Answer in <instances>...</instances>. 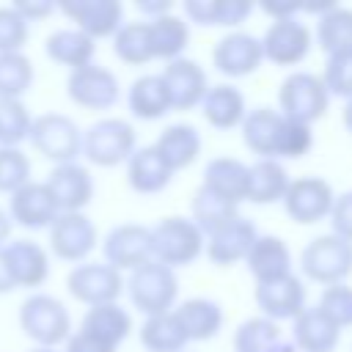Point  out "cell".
<instances>
[{
	"label": "cell",
	"instance_id": "obj_1",
	"mask_svg": "<svg viewBox=\"0 0 352 352\" xmlns=\"http://www.w3.org/2000/svg\"><path fill=\"white\" fill-rule=\"evenodd\" d=\"M19 327L36 346L55 349L72 336V316L58 297L33 292L19 305Z\"/></svg>",
	"mask_w": 352,
	"mask_h": 352
},
{
	"label": "cell",
	"instance_id": "obj_2",
	"mask_svg": "<svg viewBox=\"0 0 352 352\" xmlns=\"http://www.w3.org/2000/svg\"><path fill=\"white\" fill-rule=\"evenodd\" d=\"M124 286H126L132 305L146 316L168 314L176 302V294H179L176 272L170 267L154 261V258L140 264L138 270H132L129 278L124 280Z\"/></svg>",
	"mask_w": 352,
	"mask_h": 352
},
{
	"label": "cell",
	"instance_id": "obj_3",
	"mask_svg": "<svg viewBox=\"0 0 352 352\" xmlns=\"http://www.w3.org/2000/svg\"><path fill=\"white\" fill-rule=\"evenodd\" d=\"M28 140L52 165H66V162H77L80 157L82 129L66 113H41L33 116Z\"/></svg>",
	"mask_w": 352,
	"mask_h": 352
},
{
	"label": "cell",
	"instance_id": "obj_4",
	"mask_svg": "<svg viewBox=\"0 0 352 352\" xmlns=\"http://www.w3.org/2000/svg\"><path fill=\"white\" fill-rule=\"evenodd\" d=\"M135 126L124 118H99L82 132V148L80 157H85L91 165L99 168H116L132 157L138 148Z\"/></svg>",
	"mask_w": 352,
	"mask_h": 352
},
{
	"label": "cell",
	"instance_id": "obj_5",
	"mask_svg": "<svg viewBox=\"0 0 352 352\" xmlns=\"http://www.w3.org/2000/svg\"><path fill=\"white\" fill-rule=\"evenodd\" d=\"M148 236L151 258L170 270L195 261L204 250V234L187 217H162L154 228H148Z\"/></svg>",
	"mask_w": 352,
	"mask_h": 352
},
{
	"label": "cell",
	"instance_id": "obj_6",
	"mask_svg": "<svg viewBox=\"0 0 352 352\" xmlns=\"http://www.w3.org/2000/svg\"><path fill=\"white\" fill-rule=\"evenodd\" d=\"M300 267L316 283L324 286L344 283V278L352 272V242L336 234H322L302 248Z\"/></svg>",
	"mask_w": 352,
	"mask_h": 352
},
{
	"label": "cell",
	"instance_id": "obj_7",
	"mask_svg": "<svg viewBox=\"0 0 352 352\" xmlns=\"http://www.w3.org/2000/svg\"><path fill=\"white\" fill-rule=\"evenodd\" d=\"M327 91L322 80L311 72H294L280 82L278 102H280V116L297 124H308L322 118L327 110Z\"/></svg>",
	"mask_w": 352,
	"mask_h": 352
},
{
	"label": "cell",
	"instance_id": "obj_8",
	"mask_svg": "<svg viewBox=\"0 0 352 352\" xmlns=\"http://www.w3.org/2000/svg\"><path fill=\"white\" fill-rule=\"evenodd\" d=\"M66 289L77 302L94 308V305L116 302L124 292V278L118 270H113L104 261H82L69 270Z\"/></svg>",
	"mask_w": 352,
	"mask_h": 352
},
{
	"label": "cell",
	"instance_id": "obj_9",
	"mask_svg": "<svg viewBox=\"0 0 352 352\" xmlns=\"http://www.w3.org/2000/svg\"><path fill=\"white\" fill-rule=\"evenodd\" d=\"M50 231V250L60 261L82 264L96 248V226L85 212H60Z\"/></svg>",
	"mask_w": 352,
	"mask_h": 352
},
{
	"label": "cell",
	"instance_id": "obj_10",
	"mask_svg": "<svg viewBox=\"0 0 352 352\" xmlns=\"http://www.w3.org/2000/svg\"><path fill=\"white\" fill-rule=\"evenodd\" d=\"M66 94H69V99L77 107H85V110H110L118 102V96H121V85H118V77L110 69L96 66V63H88L82 69L69 72Z\"/></svg>",
	"mask_w": 352,
	"mask_h": 352
},
{
	"label": "cell",
	"instance_id": "obj_11",
	"mask_svg": "<svg viewBox=\"0 0 352 352\" xmlns=\"http://www.w3.org/2000/svg\"><path fill=\"white\" fill-rule=\"evenodd\" d=\"M283 206H286V214L294 220V223H302V226H311V223H319L322 217L330 214L333 209V187L319 179V176H302V179H294L289 182L286 192H283Z\"/></svg>",
	"mask_w": 352,
	"mask_h": 352
},
{
	"label": "cell",
	"instance_id": "obj_12",
	"mask_svg": "<svg viewBox=\"0 0 352 352\" xmlns=\"http://www.w3.org/2000/svg\"><path fill=\"white\" fill-rule=\"evenodd\" d=\"M11 226L28 228V231H44L55 223L60 214L55 206V198L50 195L44 182H28L16 192L8 195V209H6Z\"/></svg>",
	"mask_w": 352,
	"mask_h": 352
},
{
	"label": "cell",
	"instance_id": "obj_13",
	"mask_svg": "<svg viewBox=\"0 0 352 352\" xmlns=\"http://www.w3.org/2000/svg\"><path fill=\"white\" fill-rule=\"evenodd\" d=\"M58 11L94 41L116 36V30L124 25V6L118 0H60Z\"/></svg>",
	"mask_w": 352,
	"mask_h": 352
},
{
	"label": "cell",
	"instance_id": "obj_14",
	"mask_svg": "<svg viewBox=\"0 0 352 352\" xmlns=\"http://www.w3.org/2000/svg\"><path fill=\"white\" fill-rule=\"evenodd\" d=\"M102 253H104V264H110L113 270H138L140 264L151 261V236L148 228L140 223H124L107 231L104 242H102Z\"/></svg>",
	"mask_w": 352,
	"mask_h": 352
},
{
	"label": "cell",
	"instance_id": "obj_15",
	"mask_svg": "<svg viewBox=\"0 0 352 352\" xmlns=\"http://www.w3.org/2000/svg\"><path fill=\"white\" fill-rule=\"evenodd\" d=\"M311 52V30L300 19H275L264 38H261V55L278 66H294Z\"/></svg>",
	"mask_w": 352,
	"mask_h": 352
},
{
	"label": "cell",
	"instance_id": "obj_16",
	"mask_svg": "<svg viewBox=\"0 0 352 352\" xmlns=\"http://www.w3.org/2000/svg\"><path fill=\"white\" fill-rule=\"evenodd\" d=\"M58 212H82L94 198V176L80 162L55 165L44 179Z\"/></svg>",
	"mask_w": 352,
	"mask_h": 352
},
{
	"label": "cell",
	"instance_id": "obj_17",
	"mask_svg": "<svg viewBox=\"0 0 352 352\" xmlns=\"http://www.w3.org/2000/svg\"><path fill=\"white\" fill-rule=\"evenodd\" d=\"M3 256L14 280V289H38L50 278V253L33 239H8Z\"/></svg>",
	"mask_w": 352,
	"mask_h": 352
},
{
	"label": "cell",
	"instance_id": "obj_18",
	"mask_svg": "<svg viewBox=\"0 0 352 352\" xmlns=\"http://www.w3.org/2000/svg\"><path fill=\"white\" fill-rule=\"evenodd\" d=\"M168 96H170V110H190L195 104H201L204 94H206V72L190 60V58H176L168 60L165 72L160 74Z\"/></svg>",
	"mask_w": 352,
	"mask_h": 352
},
{
	"label": "cell",
	"instance_id": "obj_19",
	"mask_svg": "<svg viewBox=\"0 0 352 352\" xmlns=\"http://www.w3.org/2000/svg\"><path fill=\"white\" fill-rule=\"evenodd\" d=\"M256 305L264 311V319H294L305 308V289L297 275H283L256 286Z\"/></svg>",
	"mask_w": 352,
	"mask_h": 352
},
{
	"label": "cell",
	"instance_id": "obj_20",
	"mask_svg": "<svg viewBox=\"0 0 352 352\" xmlns=\"http://www.w3.org/2000/svg\"><path fill=\"white\" fill-rule=\"evenodd\" d=\"M261 58H264L261 55V41L250 33H228L212 50L214 69L228 74V77H245V74L256 72Z\"/></svg>",
	"mask_w": 352,
	"mask_h": 352
},
{
	"label": "cell",
	"instance_id": "obj_21",
	"mask_svg": "<svg viewBox=\"0 0 352 352\" xmlns=\"http://www.w3.org/2000/svg\"><path fill=\"white\" fill-rule=\"evenodd\" d=\"M286 118L272 107H256L245 113L242 118V138L245 146L258 154L261 160H275L280 151V135H283Z\"/></svg>",
	"mask_w": 352,
	"mask_h": 352
},
{
	"label": "cell",
	"instance_id": "obj_22",
	"mask_svg": "<svg viewBox=\"0 0 352 352\" xmlns=\"http://www.w3.org/2000/svg\"><path fill=\"white\" fill-rule=\"evenodd\" d=\"M256 226L245 217H234L231 223H226L223 228H217L214 234H209L206 242V256L212 258V264L217 267H228L236 264L248 256V250L256 242Z\"/></svg>",
	"mask_w": 352,
	"mask_h": 352
},
{
	"label": "cell",
	"instance_id": "obj_23",
	"mask_svg": "<svg viewBox=\"0 0 352 352\" xmlns=\"http://www.w3.org/2000/svg\"><path fill=\"white\" fill-rule=\"evenodd\" d=\"M170 176H173V170L160 157L154 143L143 146V148H135L132 157L126 160V182L135 192H143V195L160 192L170 184Z\"/></svg>",
	"mask_w": 352,
	"mask_h": 352
},
{
	"label": "cell",
	"instance_id": "obj_24",
	"mask_svg": "<svg viewBox=\"0 0 352 352\" xmlns=\"http://www.w3.org/2000/svg\"><path fill=\"white\" fill-rule=\"evenodd\" d=\"M294 349L302 352H333L338 346V336L341 330L336 327V322H330L316 305L314 308H302L294 316Z\"/></svg>",
	"mask_w": 352,
	"mask_h": 352
},
{
	"label": "cell",
	"instance_id": "obj_25",
	"mask_svg": "<svg viewBox=\"0 0 352 352\" xmlns=\"http://www.w3.org/2000/svg\"><path fill=\"white\" fill-rule=\"evenodd\" d=\"M129 330H132V316L118 302L94 305L85 311V316L80 322V333H85L113 349H118V344L129 336Z\"/></svg>",
	"mask_w": 352,
	"mask_h": 352
},
{
	"label": "cell",
	"instance_id": "obj_26",
	"mask_svg": "<svg viewBox=\"0 0 352 352\" xmlns=\"http://www.w3.org/2000/svg\"><path fill=\"white\" fill-rule=\"evenodd\" d=\"M245 258H248V267L258 283H267V280H275V278H283L292 272L289 248L280 236H272V234L256 236V242Z\"/></svg>",
	"mask_w": 352,
	"mask_h": 352
},
{
	"label": "cell",
	"instance_id": "obj_27",
	"mask_svg": "<svg viewBox=\"0 0 352 352\" xmlns=\"http://www.w3.org/2000/svg\"><path fill=\"white\" fill-rule=\"evenodd\" d=\"M234 349L236 352H294V344L283 336L278 322L253 316L236 327Z\"/></svg>",
	"mask_w": 352,
	"mask_h": 352
},
{
	"label": "cell",
	"instance_id": "obj_28",
	"mask_svg": "<svg viewBox=\"0 0 352 352\" xmlns=\"http://www.w3.org/2000/svg\"><path fill=\"white\" fill-rule=\"evenodd\" d=\"M44 52H47L50 60H55L60 66H69L74 72V69H82V66L94 63L96 44L85 33H80L77 28H60V30H52L47 36Z\"/></svg>",
	"mask_w": 352,
	"mask_h": 352
},
{
	"label": "cell",
	"instance_id": "obj_29",
	"mask_svg": "<svg viewBox=\"0 0 352 352\" xmlns=\"http://www.w3.org/2000/svg\"><path fill=\"white\" fill-rule=\"evenodd\" d=\"M154 148L160 151V157L168 162L170 170H182L192 165L195 157L201 154V135L192 124H170L160 132Z\"/></svg>",
	"mask_w": 352,
	"mask_h": 352
},
{
	"label": "cell",
	"instance_id": "obj_30",
	"mask_svg": "<svg viewBox=\"0 0 352 352\" xmlns=\"http://www.w3.org/2000/svg\"><path fill=\"white\" fill-rule=\"evenodd\" d=\"M201 107H204L206 121L217 129H231V126L242 124V118H245V96L231 82H220V85L206 88Z\"/></svg>",
	"mask_w": 352,
	"mask_h": 352
},
{
	"label": "cell",
	"instance_id": "obj_31",
	"mask_svg": "<svg viewBox=\"0 0 352 352\" xmlns=\"http://www.w3.org/2000/svg\"><path fill=\"white\" fill-rule=\"evenodd\" d=\"M173 314H176V319L184 327L190 341H206V338L217 336V330L223 327V311L209 297L184 300Z\"/></svg>",
	"mask_w": 352,
	"mask_h": 352
},
{
	"label": "cell",
	"instance_id": "obj_32",
	"mask_svg": "<svg viewBox=\"0 0 352 352\" xmlns=\"http://www.w3.org/2000/svg\"><path fill=\"white\" fill-rule=\"evenodd\" d=\"M126 104H129V110H132L135 118H143V121L162 118L170 110V96H168V88H165L162 77L160 74H143V77H138L129 85Z\"/></svg>",
	"mask_w": 352,
	"mask_h": 352
},
{
	"label": "cell",
	"instance_id": "obj_33",
	"mask_svg": "<svg viewBox=\"0 0 352 352\" xmlns=\"http://www.w3.org/2000/svg\"><path fill=\"white\" fill-rule=\"evenodd\" d=\"M204 187L239 204L248 201V165L234 157H217L204 170Z\"/></svg>",
	"mask_w": 352,
	"mask_h": 352
},
{
	"label": "cell",
	"instance_id": "obj_34",
	"mask_svg": "<svg viewBox=\"0 0 352 352\" xmlns=\"http://www.w3.org/2000/svg\"><path fill=\"white\" fill-rule=\"evenodd\" d=\"M289 187V176L278 160H258L248 165V201L253 204H275L283 198Z\"/></svg>",
	"mask_w": 352,
	"mask_h": 352
},
{
	"label": "cell",
	"instance_id": "obj_35",
	"mask_svg": "<svg viewBox=\"0 0 352 352\" xmlns=\"http://www.w3.org/2000/svg\"><path fill=\"white\" fill-rule=\"evenodd\" d=\"M148 36H151V52H154V58H162V60L182 58L187 41H190L187 22L182 16H176L173 11L170 14H162L157 19H148Z\"/></svg>",
	"mask_w": 352,
	"mask_h": 352
},
{
	"label": "cell",
	"instance_id": "obj_36",
	"mask_svg": "<svg viewBox=\"0 0 352 352\" xmlns=\"http://www.w3.org/2000/svg\"><path fill=\"white\" fill-rule=\"evenodd\" d=\"M236 206L239 204H234V201L223 198L220 192L201 184L192 195V223L201 228V234H214L217 228H223L226 223L239 217Z\"/></svg>",
	"mask_w": 352,
	"mask_h": 352
},
{
	"label": "cell",
	"instance_id": "obj_37",
	"mask_svg": "<svg viewBox=\"0 0 352 352\" xmlns=\"http://www.w3.org/2000/svg\"><path fill=\"white\" fill-rule=\"evenodd\" d=\"M187 341L190 338L173 311L160 314V316H146L140 327V344L146 352H182Z\"/></svg>",
	"mask_w": 352,
	"mask_h": 352
},
{
	"label": "cell",
	"instance_id": "obj_38",
	"mask_svg": "<svg viewBox=\"0 0 352 352\" xmlns=\"http://www.w3.org/2000/svg\"><path fill=\"white\" fill-rule=\"evenodd\" d=\"M113 52L118 60H124L129 66H143V63L154 60L148 22H124L113 36Z\"/></svg>",
	"mask_w": 352,
	"mask_h": 352
},
{
	"label": "cell",
	"instance_id": "obj_39",
	"mask_svg": "<svg viewBox=\"0 0 352 352\" xmlns=\"http://www.w3.org/2000/svg\"><path fill=\"white\" fill-rule=\"evenodd\" d=\"M36 82V69L25 52L0 55V99H22Z\"/></svg>",
	"mask_w": 352,
	"mask_h": 352
},
{
	"label": "cell",
	"instance_id": "obj_40",
	"mask_svg": "<svg viewBox=\"0 0 352 352\" xmlns=\"http://www.w3.org/2000/svg\"><path fill=\"white\" fill-rule=\"evenodd\" d=\"M316 38L327 55L352 50V8L333 6L330 11H324L316 25Z\"/></svg>",
	"mask_w": 352,
	"mask_h": 352
},
{
	"label": "cell",
	"instance_id": "obj_41",
	"mask_svg": "<svg viewBox=\"0 0 352 352\" xmlns=\"http://www.w3.org/2000/svg\"><path fill=\"white\" fill-rule=\"evenodd\" d=\"M33 116L22 99H0V148H19L28 140Z\"/></svg>",
	"mask_w": 352,
	"mask_h": 352
},
{
	"label": "cell",
	"instance_id": "obj_42",
	"mask_svg": "<svg viewBox=\"0 0 352 352\" xmlns=\"http://www.w3.org/2000/svg\"><path fill=\"white\" fill-rule=\"evenodd\" d=\"M30 157L22 148H0V192H16L30 182Z\"/></svg>",
	"mask_w": 352,
	"mask_h": 352
},
{
	"label": "cell",
	"instance_id": "obj_43",
	"mask_svg": "<svg viewBox=\"0 0 352 352\" xmlns=\"http://www.w3.org/2000/svg\"><path fill=\"white\" fill-rule=\"evenodd\" d=\"M319 80H322L327 96L336 94V96L352 99V50L327 55V63H324V72Z\"/></svg>",
	"mask_w": 352,
	"mask_h": 352
},
{
	"label": "cell",
	"instance_id": "obj_44",
	"mask_svg": "<svg viewBox=\"0 0 352 352\" xmlns=\"http://www.w3.org/2000/svg\"><path fill=\"white\" fill-rule=\"evenodd\" d=\"M330 322H336V327H352V286L346 283H336V286H324L319 305H316Z\"/></svg>",
	"mask_w": 352,
	"mask_h": 352
},
{
	"label": "cell",
	"instance_id": "obj_45",
	"mask_svg": "<svg viewBox=\"0 0 352 352\" xmlns=\"http://www.w3.org/2000/svg\"><path fill=\"white\" fill-rule=\"evenodd\" d=\"M28 36H30V25L14 11V6H0V55L22 52Z\"/></svg>",
	"mask_w": 352,
	"mask_h": 352
},
{
	"label": "cell",
	"instance_id": "obj_46",
	"mask_svg": "<svg viewBox=\"0 0 352 352\" xmlns=\"http://www.w3.org/2000/svg\"><path fill=\"white\" fill-rule=\"evenodd\" d=\"M330 220H333V234L352 242V190L341 192L336 201H333V209H330Z\"/></svg>",
	"mask_w": 352,
	"mask_h": 352
},
{
	"label": "cell",
	"instance_id": "obj_47",
	"mask_svg": "<svg viewBox=\"0 0 352 352\" xmlns=\"http://www.w3.org/2000/svg\"><path fill=\"white\" fill-rule=\"evenodd\" d=\"M253 11V3L248 0H214V14H212V25H239L242 19H248V14Z\"/></svg>",
	"mask_w": 352,
	"mask_h": 352
},
{
	"label": "cell",
	"instance_id": "obj_48",
	"mask_svg": "<svg viewBox=\"0 0 352 352\" xmlns=\"http://www.w3.org/2000/svg\"><path fill=\"white\" fill-rule=\"evenodd\" d=\"M14 11L30 25V22H41L50 14H55L58 3L55 0H22V3H14Z\"/></svg>",
	"mask_w": 352,
	"mask_h": 352
},
{
	"label": "cell",
	"instance_id": "obj_49",
	"mask_svg": "<svg viewBox=\"0 0 352 352\" xmlns=\"http://www.w3.org/2000/svg\"><path fill=\"white\" fill-rule=\"evenodd\" d=\"M63 352H116V349L77 330V333H72V336L66 338V349H63Z\"/></svg>",
	"mask_w": 352,
	"mask_h": 352
},
{
	"label": "cell",
	"instance_id": "obj_50",
	"mask_svg": "<svg viewBox=\"0 0 352 352\" xmlns=\"http://www.w3.org/2000/svg\"><path fill=\"white\" fill-rule=\"evenodd\" d=\"M184 14L198 22V25H212V14H214V0H187L184 3Z\"/></svg>",
	"mask_w": 352,
	"mask_h": 352
},
{
	"label": "cell",
	"instance_id": "obj_51",
	"mask_svg": "<svg viewBox=\"0 0 352 352\" xmlns=\"http://www.w3.org/2000/svg\"><path fill=\"white\" fill-rule=\"evenodd\" d=\"M261 11L270 14L272 22H275V19H292L297 11H302V6L300 3H264Z\"/></svg>",
	"mask_w": 352,
	"mask_h": 352
},
{
	"label": "cell",
	"instance_id": "obj_52",
	"mask_svg": "<svg viewBox=\"0 0 352 352\" xmlns=\"http://www.w3.org/2000/svg\"><path fill=\"white\" fill-rule=\"evenodd\" d=\"M138 11H143V14H148L151 19H157V16H162V14H170V11H173V6H170V3H151V0H140V3H138Z\"/></svg>",
	"mask_w": 352,
	"mask_h": 352
},
{
	"label": "cell",
	"instance_id": "obj_53",
	"mask_svg": "<svg viewBox=\"0 0 352 352\" xmlns=\"http://www.w3.org/2000/svg\"><path fill=\"white\" fill-rule=\"evenodd\" d=\"M8 292H14V280H11V272H8V264L3 256V245H0V294H8Z\"/></svg>",
	"mask_w": 352,
	"mask_h": 352
},
{
	"label": "cell",
	"instance_id": "obj_54",
	"mask_svg": "<svg viewBox=\"0 0 352 352\" xmlns=\"http://www.w3.org/2000/svg\"><path fill=\"white\" fill-rule=\"evenodd\" d=\"M11 220H8V214H6V209H0V245H6L8 242V236H11Z\"/></svg>",
	"mask_w": 352,
	"mask_h": 352
},
{
	"label": "cell",
	"instance_id": "obj_55",
	"mask_svg": "<svg viewBox=\"0 0 352 352\" xmlns=\"http://www.w3.org/2000/svg\"><path fill=\"white\" fill-rule=\"evenodd\" d=\"M344 126L352 132V99H346V104H344Z\"/></svg>",
	"mask_w": 352,
	"mask_h": 352
},
{
	"label": "cell",
	"instance_id": "obj_56",
	"mask_svg": "<svg viewBox=\"0 0 352 352\" xmlns=\"http://www.w3.org/2000/svg\"><path fill=\"white\" fill-rule=\"evenodd\" d=\"M30 352H58V349H47V346H33Z\"/></svg>",
	"mask_w": 352,
	"mask_h": 352
}]
</instances>
